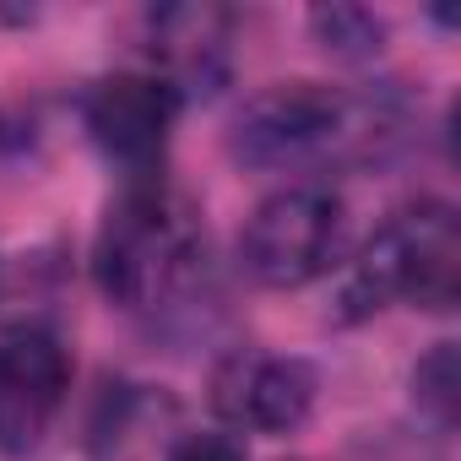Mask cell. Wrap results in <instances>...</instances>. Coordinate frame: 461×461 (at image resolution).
Here are the masks:
<instances>
[{
    "mask_svg": "<svg viewBox=\"0 0 461 461\" xmlns=\"http://www.w3.org/2000/svg\"><path fill=\"white\" fill-rule=\"evenodd\" d=\"M315 391H321L315 369L283 353H234L212 380L217 412L234 429H256V434L299 429L315 407Z\"/></svg>",
    "mask_w": 461,
    "mask_h": 461,
    "instance_id": "cell-7",
    "label": "cell"
},
{
    "mask_svg": "<svg viewBox=\"0 0 461 461\" xmlns=\"http://www.w3.org/2000/svg\"><path fill=\"white\" fill-rule=\"evenodd\" d=\"M201 261H206L201 212L174 185H158V179L131 185L109 206L98 228V250H93L98 288L136 315L174 304L201 272Z\"/></svg>",
    "mask_w": 461,
    "mask_h": 461,
    "instance_id": "cell-1",
    "label": "cell"
},
{
    "mask_svg": "<svg viewBox=\"0 0 461 461\" xmlns=\"http://www.w3.org/2000/svg\"><path fill=\"white\" fill-rule=\"evenodd\" d=\"M71 391V358L55 331L12 326L0 331V450L28 456Z\"/></svg>",
    "mask_w": 461,
    "mask_h": 461,
    "instance_id": "cell-5",
    "label": "cell"
},
{
    "mask_svg": "<svg viewBox=\"0 0 461 461\" xmlns=\"http://www.w3.org/2000/svg\"><path fill=\"white\" fill-rule=\"evenodd\" d=\"M461 294V228L445 201H418L396 222L358 250V261L342 277V315H375L391 299H407L418 310H450Z\"/></svg>",
    "mask_w": 461,
    "mask_h": 461,
    "instance_id": "cell-3",
    "label": "cell"
},
{
    "mask_svg": "<svg viewBox=\"0 0 461 461\" xmlns=\"http://www.w3.org/2000/svg\"><path fill=\"white\" fill-rule=\"evenodd\" d=\"M228 39L234 23L217 6H163L152 12V77L174 98H206L228 77Z\"/></svg>",
    "mask_w": 461,
    "mask_h": 461,
    "instance_id": "cell-8",
    "label": "cell"
},
{
    "mask_svg": "<svg viewBox=\"0 0 461 461\" xmlns=\"http://www.w3.org/2000/svg\"><path fill=\"white\" fill-rule=\"evenodd\" d=\"M337 245H342V201L326 185H288L250 212L240 234V261L267 288H304L321 272H331Z\"/></svg>",
    "mask_w": 461,
    "mask_h": 461,
    "instance_id": "cell-4",
    "label": "cell"
},
{
    "mask_svg": "<svg viewBox=\"0 0 461 461\" xmlns=\"http://www.w3.org/2000/svg\"><path fill=\"white\" fill-rule=\"evenodd\" d=\"M179 98L152 71H114L87 93V131L109 163L147 179L163 163Z\"/></svg>",
    "mask_w": 461,
    "mask_h": 461,
    "instance_id": "cell-6",
    "label": "cell"
},
{
    "mask_svg": "<svg viewBox=\"0 0 461 461\" xmlns=\"http://www.w3.org/2000/svg\"><path fill=\"white\" fill-rule=\"evenodd\" d=\"M168 461H245V450L222 434H190L168 450Z\"/></svg>",
    "mask_w": 461,
    "mask_h": 461,
    "instance_id": "cell-11",
    "label": "cell"
},
{
    "mask_svg": "<svg viewBox=\"0 0 461 461\" xmlns=\"http://www.w3.org/2000/svg\"><path fill=\"white\" fill-rule=\"evenodd\" d=\"M412 396H418V407H423L439 429H450V423H456V407H461L456 342H439L429 358H418V369H412Z\"/></svg>",
    "mask_w": 461,
    "mask_h": 461,
    "instance_id": "cell-10",
    "label": "cell"
},
{
    "mask_svg": "<svg viewBox=\"0 0 461 461\" xmlns=\"http://www.w3.org/2000/svg\"><path fill=\"white\" fill-rule=\"evenodd\" d=\"M310 23H315L321 44L331 55H342V60H369L385 44V23L375 12H358V6H321Z\"/></svg>",
    "mask_w": 461,
    "mask_h": 461,
    "instance_id": "cell-9",
    "label": "cell"
},
{
    "mask_svg": "<svg viewBox=\"0 0 461 461\" xmlns=\"http://www.w3.org/2000/svg\"><path fill=\"white\" fill-rule=\"evenodd\" d=\"M385 114L369 98H348L321 82H272L234 120V158L250 168H304L380 147Z\"/></svg>",
    "mask_w": 461,
    "mask_h": 461,
    "instance_id": "cell-2",
    "label": "cell"
}]
</instances>
